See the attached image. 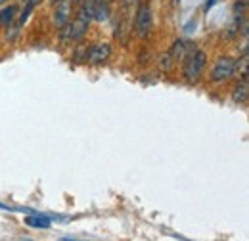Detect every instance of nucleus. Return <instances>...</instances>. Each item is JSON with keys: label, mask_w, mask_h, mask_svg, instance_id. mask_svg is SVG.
<instances>
[{"label": "nucleus", "mask_w": 249, "mask_h": 241, "mask_svg": "<svg viewBox=\"0 0 249 241\" xmlns=\"http://www.w3.org/2000/svg\"><path fill=\"white\" fill-rule=\"evenodd\" d=\"M207 65V54L203 50H192L182 60V75L188 83H197L203 75V69Z\"/></svg>", "instance_id": "f257e3e1"}, {"label": "nucleus", "mask_w": 249, "mask_h": 241, "mask_svg": "<svg viewBox=\"0 0 249 241\" xmlns=\"http://www.w3.org/2000/svg\"><path fill=\"white\" fill-rule=\"evenodd\" d=\"M154 29V12L148 2L138 4L136 14H134V31L138 38H148Z\"/></svg>", "instance_id": "f03ea898"}, {"label": "nucleus", "mask_w": 249, "mask_h": 241, "mask_svg": "<svg viewBox=\"0 0 249 241\" xmlns=\"http://www.w3.org/2000/svg\"><path fill=\"white\" fill-rule=\"evenodd\" d=\"M234 63H236V60H232L230 56L218 58L215 61L213 71H211V81L220 85V83H226L230 77H234Z\"/></svg>", "instance_id": "7ed1b4c3"}, {"label": "nucleus", "mask_w": 249, "mask_h": 241, "mask_svg": "<svg viewBox=\"0 0 249 241\" xmlns=\"http://www.w3.org/2000/svg\"><path fill=\"white\" fill-rule=\"evenodd\" d=\"M109 58H111V46L107 42H102V44H92L87 48L85 61H89L92 65H100V63H106Z\"/></svg>", "instance_id": "20e7f679"}, {"label": "nucleus", "mask_w": 249, "mask_h": 241, "mask_svg": "<svg viewBox=\"0 0 249 241\" xmlns=\"http://www.w3.org/2000/svg\"><path fill=\"white\" fill-rule=\"evenodd\" d=\"M71 0H63L60 4H56V10H54V25L58 29L65 27L69 21H71Z\"/></svg>", "instance_id": "39448f33"}, {"label": "nucleus", "mask_w": 249, "mask_h": 241, "mask_svg": "<svg viewBox=\"0 0 249 241\" xmlns=\"http://www.w3.org/2000/svg\"><path fill=\"white\" fill-rule=\"evenodd\" d=\"M192 50H196V46H194L192 42H188L186 38H177V40L173 42L169 54H171L173 61H182Z\"/></svg>", "instance_id": "423d86ee"}, {"label": "nucleus", "mask_w": 249, "mask_h": 241, "mask_svg": "<svg viewBox=\"0 0 249 241\" xmlns=\"http://www.w3.org/2000/svg\"><path fill=\"white\" fill-rule=\"evenodd\" d=\"M52 216L50 214H31V216H25V224L33 226V228H40V230H46L52 226Z\"/></svg>", "instance_id": "0eeeda50"}, {"label": "nucleus", "mask_w": 249, "mask_h": 241, "mask_svg": "<svg viewBox=\"0 0 249 241\" xmlns=\"http://www.w3.org/2000/svg\"><path fill=\"white\" fill-rule=\"evenodd\" d=\"M18 17V6L16 4H10V6H4L0 10V25L2 27H10Z\"/></svg>", "instance_id": "6e6552de"}, {"label": "nucleus", "mask_w": 249, "mask_h": 241, "mask_svg": "<svg viewBox=\"0 0 249 241\" xmlns=\"http://www.w3.org/2000/svg\"><path fill=\"white\" fill-rule=\"evenodd\" d=\"M109 4L104 0V2H94L92 4V19H98V21H107L109 19Z\"/></svg>", "instance_id": "1a4fd4ad"}, {"label": "nucleus", "mask_w": 249, "mask_h": 241, "mask_svg": "<svg viewBox=\"0 0 249 241\" xmlns=\"http://www.w3.org/2000/svg\"><path fill=\"white\" fill-rule=\"evenodd\" d=\"M248 96H249L248 79H242V81L234 86V90H232V100H234L236 103H246V102H248Z\"/></svg>", "instance_id": "9d476101"}, {"label": "nucleus", "mask_w": 249, "mask_h": 241, "mask_svg": "<svg viewBox=\"0 0 249 241\" xmlns=\"http://www.w3.org/2000/svg\"><path fill=\"white\" fill-rule=\"evenodd\" d=\"M159 61H161V63H159V65H161V69H165V71H169V69L173 67V58H171V54H169V52H167V54H163Z\"/></svg>", "instance_id": "9b49d317"}, {"label": "nucleus", "mask_w": 249, "mask_h": 241, "mask_svg": "<svg viewBox=\"0 0 249 241\" xmlns=\"http://www.w3.org/2000/svg\"><path fill=\"white\" fill-rule=\"evenodd\" d=\"M218 0H207V2H205V10H209V8H213V6H215V4H217Z\"/></svg>", "instance_id": "f8f14e48"}, {"label": "nucleus", "mask_w": 249, "mask_h": 241, "mask_svg": "<svg viewBox=\"0 0 249 241\" xmlns=\"http://www.w3.org/2000/svg\"><path fill=\"white\" fill-rule=\"evenodd\" d=\"M29 4H31L33 8H35V6H36V4H40V0H29Z\"/></svg>", "instance_id": "ddd939ff"}, {"label": "nucleus", "mask_w": 249, "mask_h": 241, "mask_svg": "<svg viewBox=\"0 0 249 241\" xmlns=\"http://www.w3.org/2000/svg\"><path fill=\"white\" fill-rule=\"evenodd\" d=\"M60 2H63V0H50V4H54V6H56V4H60Z\"/></svg>", "instance_id": "4468645a"}, {"label": "nucleus", "mask_w": 249, "mask_h": 241, "mask_svg": "<svg viewBox=\"0 0 249 241\" xmlns=\"http://www.w3.org/2000/svg\"><path fill=\"white\" fill-rule=\"evenodd\" d=\"M4 2H6V0H0V4H4Z\"/></svg>", "instance_id": "2eb2a0df"}, {"label": "nucleus", "mask_w": 249, "mask_h": 241, "mask_svg": "<svg viewBox=\"0 0 249 241\" xmlns=\"http://www.w3.org/2000/svg\"><path fill=\"white\" fill-rule=\"evenodd\" d=\"M94 2H104V0H94Z\"/></svg>", "instance_id": "dca6fc26"}]
</instances>
